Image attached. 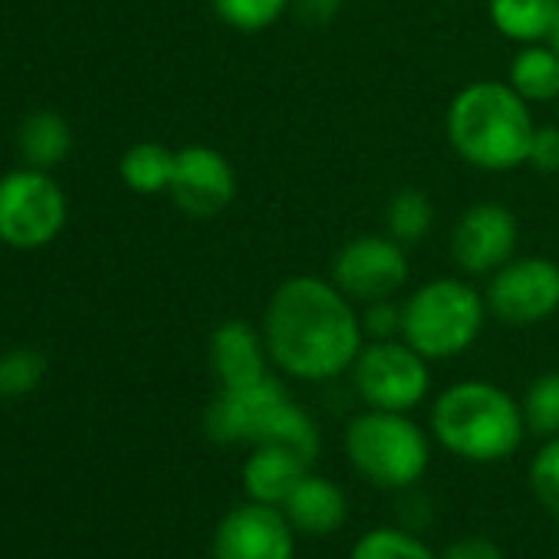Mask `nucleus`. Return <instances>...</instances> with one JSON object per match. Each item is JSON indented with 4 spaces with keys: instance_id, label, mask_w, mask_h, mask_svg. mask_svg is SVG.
<instances>
[{
    "instance_id": "2f4dec72",
    "label": "nucleus",
    "mask_w": 559,
    "mask_h": 559,
    "mask_svg": "<svg viewBox=\"0 0 559 559\" xmlns=\"http://www.w3.org/2000/svg\"><path fill=\"white\" fill-rule=\"evenodd\" d=\"M556 106H559V99H556Z\"/></svg>"
},
{
    "instance_id": "cd10ccee",
    "label": "nucleus",
    "mask_w": 559,
    "mask_h": 559,
    "mask_svg": "<svg viewBox=\"0 0 559 559\" xmlns=\"http://www.w3.org/2000/svg\"><path fill=\"white\" fill-rule=\"evenodd\" d=\"M526 165L543 175H559V126H536Z\"/></svg>"
},
{
    "instance_id": "f3484780",
    "label": "nucleus",
    "mask_w": 559,
    "mask_h": 559,
    "mask_svg": "<svg viewBox=\"0 0 559 559\" xmlns=\"http://www.w3.org/2000/svg\"><path fill=\"white\" fill-rule=\"evenodd\" d=\"M556 11L559 0H487L493 31L520 47L546 44L556 24Z\"/></svg>"
},
{
    "instance_id": "b1692460",
    "label": "nucleus",
    "mask_w": 559,
    "mask_h": 559,
    "mask_svg": "<svg viewBox=\"0 0 559 559\" xmlns=\"http://www.w3.org/2000/svg\"><path fill=\"white\" fill-rule=\"evenodd\" d=\"M353 559H438V556L412 533L379 526V530H369L353 546Z\"/></svg>"
},
{
    "instance_id": "f8f14e48",
    "label": "nucleus",
    "mask_w": 559,
    "mask_h": 559,
    "mask_svg": "<svg viewBox=\"0 0 559 559\" xmlns=\"http://www.w3.org/2000/svg\"><path fill=\"white\" fill-rule=\"evenodd\" d=\"M214 559H294V523L270 503H243L214 530Z\"/></svg>"
},
{
    "instance_id": "393cba45",
    "label": "nucleus",
    "mask_w": 559,
    "mask_h": 559,
    "mask_svg": "<svg viewBox=\"0 0 559 559\" xmlns=\"http://www.w3.org/2000/svg\"><path fill=\"white\" fill-rule=\"evenodd\" d=\"M47 376V359L37 349H11L0 356V399L31 395Z\"/></svg>"
},
{
    "instance_id": "7c9ffc66",
    "label": "nucleus",
    "mask_w": 559,
    "mask_h": 559,
    "mask_svg": "<svg viewBox=\"0 0 559 559\" xmlns=\"http://www.w3.org/2000/svg\"><path fill=\"white\" fill-rule=\"evenodd\" d=\"M556 53H559V11H556V24H552V31H549V40H546Z\"/></svg>"
},
{
    "instance_id": "bb28decb",
    "label": "nucleus",
    "mask_w": 559,
    "mask_h": 559,
    "mask_svg": "<svg viewBox=\"0 0 559 559\" xmlns=\"http://www.w3.org/2000/svg\"><path fill=\"white\" fill-rule=\"evenodd\" d=\"M362 320V333L369 340H395L402 336V307H395L392 300H372L366 304Z\"/></svg>"
},
{
    "instance_id": "7ed1b4c3",
    "label": "nucleus",
    "mask_w": 559,
    "mask_h": 559,
    "mask_svg": "<svg viewBox=\"0 0 559 559\" xmlns=\"http://www.w3.org/2000/svg\"><path fill=\"white\" fill-rule=\"evenodd\" d=\"M431 431L451 454L477 464L510 457L526 431L520 402L493 382H457L431 408Z\"/></svg>"
},
{
    "instance_id": "4be33fe9",
    "label": "nucleus",
    "mask_w": 559,
    "mask_h": 559,
    "mask_svg": "<svg viewBox=\"0 0 559 559\" xmlns=\"http://www.w3.org/2000/svg\"><path fill=\"white\" fill-rule=\"evenodd\" d=\"M211 8L230 31L263 34L294 8V0H211Z\"/></svg>"
},
{
    "instance_id": "dca6fc26",
    "label": "nucleus",
    "mask_w": 559,
    "mask_h": 559,
    "mask_svg": "<svg viewBox=\"0 0 559 559\" xmlns=\"http://www.w3.org/2000/svg\"><path fill=\"white\" fill-rule=\"evenodd\" d=\"M280 510L287 513V520L297 530L313 533V536H326V533H336L346 523L349 500L340 490V484H333L330 477L307 474Z\"/></svg>"
},
{
    "instance_id": "c85d7f7f",
    "label": "nucleus",
    "mask_w": 559,
    "mask_h": 559,
    "mask_svg": "<svg viewBox=\"0 0 559 559\" xmlns=\"http://www.w3.org/2000/svg\"><path fill=\"white\" fill-rule=\"evenodd\" d=\"M307 27H326L340 17L343 11V0H294L290 8Z\"/></svg>"
},
{
    "instance_id": "6e6552de",
    "label": "nucleus",
    "mask_w": 559,
    "mask_h": 559,
    "mask_svg": "<svg viewBox=\"0 0 559 559\" xmlns=\"http://www.w3.org/2000/svg\"><path fill=\"white\" fill-rule=\"evenodd\" d=\"M487 313L507 326H536L559 310V263L549 257L507 260L484 290Z\"/></svg>"
},
{
    "instance_id": "412c9836",
    "label": "nucleus",
    "mask_w": 559,
    "mask_h": 559,
    "mask_svg": "<svg viewBox=\"0 0 559 559\" xmlns=\"http://www.w3.org/2000/svg\"><path fill=\"white\" fill-rule=\"evenodd\" d=\"M435 224V204L418 188H402L385 207V234L399 243H418Z\"/></svg>"
},
{
    "instance_id": "ddd939ff",
    "label": "nucleus",
    "mask_w": 559,
    "mask_h": 559,
    "mask_svg": "<svg viewBox=\"0 0 559 559\" xmlns=\"http://www.w3.org/2000/svg\"><path fill=\"white\" fill-rule=\"evenodd\" d=\"M168 194L188 217H217L237 198V171L217 148L188 145L175 152Z\"/></svg>"
},
{
    "instance_id": "a878e982",
    "label": "nucleus",
    "mask_w": 559,
    "mask_h": 559,
    "mask_svg": "<svg viewBox=\"0 0 559 559\" xmlns=\"http://www.w3.org/2000/svg\"><path fill=\"white\" fill-rule=\"evenodd\" d=\"M530 487L539 497V503L559 516V435L536 451L530 464Z\"/></svg>"
},
{
    "instance_id": "4468645a",
    "label": "nucleus",
    "mask_w": 559,
    "mask_h": 559,
    "mask_svg": "<svg viewBox=\"0 0 559 559\" xmlns=\"http://www.w3.org/2000/svg\"><path fill=\"white\" fill-rule=\"evenodd\" d=\"M211 353V369L221 382V389H237V385H253L266 379V340L243 320H227L211 333L207 343Z\"/></svg>"
},
{
    "instance_id": "423d86ee",
    "label": "nucleus",
    "mask_w": 559,
    "mask_h": 559,
    "mask_svg": "<svg viewBox=\"0 0 559 559\" xmlns=\"http://www.w3.org/2000/svg\"><path fill=\"white\" fill-rule=\"evenodd\" d=\"M67 224V194L47 168H17L0 178V240L37 250L57 240Z\"/></svg>"
},
{
    "instance_id": "5701e85b",
    "label": "nucleus",
    "mask_w": 559,
    "mask_h": 559,
    "mask_svg": "<svg viewBox=\"0 0 559 559\" xmlns=\"http://www.w3.org/2000/svg\"><path fill=\"white\" fill-rule=\"evenodd\" d=\"M520 408H523V418H526L530 431L556 438L559 435V372L536 376L530 382Z\"/></svg>"
},
{
    "instance_id": "20e7f679",
    "label": "nucleus",
    "mask_w": 559,
    "mask_h": 559,
    "mask_svg": "<svg viewBox=\"0 0 559 559\" xmlns=\"http://www.w3.org/2000/svg\"><path fill=\"white\" fill-rule=\"evenodd\" d=\"M487 320L484 294L461 276H438L402 304V340L428 362L467 353Z\"/></svg>"
},
{
    "instance_id": "0eeeda50",
    "label": "nucleus",
    "mask_w": 559,
    "mask_h": 559,
    "mask_svg": "<svg viewBox=\"0 0 559 559\" xmlns=\"http://www.w3.org/2000/svg\"><path fill=\"white\" fill-rule=\"evenodd\" d=\"M353 382L369 408L412 412L431 389L428 359L405 340H372L353 362Z\"/></svg>"
},
{
    "instance_id": "a211bd4d",
    "label": "nucleus",
    "mask_w": 559,
    "mask_h": 559,
    "mask_svg": "<svg viewBox=\"0 0 559 559\" xmlns=\"http://www.w3.org/2000/svg\"><path fill=\"white\" fill-rule=\"evenodd\" d=\"M507 83L530 103H556L559 99V53L549 44H526L513 53Z\"/></svg>"
},
{
    "instance_id": "9d476101",
    "label": "nucleus",
    "mask_w": 559,
    "mask_h": 559,
    "mask_svg": "<svg viewBox=\"0 0 559 559\" xmlns=\"http://www.w3.org/2000/svg\"><path fill=\"white\" fill-rule=\"evenodd\" d=\"M290 402L287 389L280 379L266 376L253 385H237V389H221L207 412H204V431L217 444H260L263 435L270 431L273 418Z\"/></svg>"
},
{
    "instance_id": "2eb2a0df",
    "label": "nucleus",
    "mask_w": 559,
    "mask_h": 559,
    "mask_svg": "<svg viewBox=\"0 0 559 559\" xmlns=\"http://www.w3.org/2000/svg\"><path fill=\"white\" fill-rule=\"evenodd\" d=\"M307 474H310V464L297 457L294 451L276 448V444H253L250 457L243 461L240 480L250 500L284 507Z\"/></svg>"
},
{
    "instance_id": "9b49d317",
    "label": "nucleus",
    "mask_w": 559,
    "mask_h": 559,
    "mask_svg": "<svg viewBox=\"0 0 559 559\" xmlns=\"http://www.w3.org/2000/svg\"><path fill=\"white\" fill-rule=\"evenodd\" d=\"M520 227L510 207L497 201L471 204L451 234V257L467 276H487L513 260Z\"/></svg>"
},
{
    "instance_id": "c756f323",
    "label": "nucleus",
    "mask_w": 559,
    "mask_h": 559,
    "mask_svg": "<svg viewBox=\"0 0 559 559\" xmlns=\"http://www.w3.org/2000/svg\"><path fill=\"white\" fill-rule=\"evenodd\" d=\"M438 559H503V552L497 549V543H490L484 536H471V539H461L451 549H444Z\"/></svg>"
},
{
    "instance_id": "1a4fd4ad",
    "label": "nucleus",
    "mask_w": 559,
    "mask_h": 559,
    "mask_svg": "<svg viewBox=\"0 0 559 559\" xmlns=\"http://www.w3.org/2000/svg\"><path fill=\"white\" fill-rule=\"evenodd\" d=\"M330 280L349 300H392L408 284L405 243L389 234H359L336 250Z\"/></svg>"
},
{
    "instance_id": "6ab92c4d",
    "label": "nucleus",
    "mask_w": 559,
    "mask_h": 559,
    "mask_svg": "<svg viewBox=\"0 0 559 559\" xmlns=\"http://www.w3.org/2000/svg\"><path fill=\"white\" fill-rule=\"evenodd\" d=\"M17 142H21V155L27 158L31 168H53L70 155L73 129L60 112L44 109V112H34L24 119Z\"/></svg>"
},
{
    "instance_id": "39448f33",
    "label": "nucleus",
    "mask_w": 559,
    "mask_h": 559,
    "mask_svg": "<svg viewBox=\"0 0 559 559\" xmlns=\"http://www.w3.org/2000/svg\"><path fill=\"white\" fill-rule=\"evenodd\" d=\"M346 454L366 480L389 490H402L425 477L431 444L405 412L369 408L349 421Z\"/></svg>"
},
{
    "instance_id": "f257e3e1",
    "label": "nucleus",
    "mask_w": 559,
    "mask_h": 559,
    "mask_svg": "<svg viewBox=\"0 0 559 559\" xmlns=\"http://www.w3.org/2000/svg\"><path fill=\"white\" fill-rule=\"evenodd\" d=\"M270 362L300 382H330L353 369L366 346L362 320L333 280L297 273L280 284L263 310Z\"/></svg>"
},
{
    "instance_id": "aec40b11",
    "label": "nucleus",
    "mask_w": 559,
    "mask_h": 559,
    "mask_svg": "<svg viewBox=\"0 0 559 559\" xmlns=\"http://www.w3.org/2000/svg\"><path fill=\"white\" fill-rule=\"evenodd\" d=\"M122 181L135 194H162L171 188L175 175V152L158 142H139L122 155Z\"/></svg>"
},
{
    "instance_id": "f03ea898",
    "label": "nucleus",
    "mask_w": 559,
    "mask_h": 559,
    "mask_svg": "<svg viewBox=\"0 0 559 559\" xmlns=\"http://www.w3.org/2000/svg\"><path fill=\"white\" fill-rule=\"evenodd\" d=\"M451 148L480 171H513L526 165L536 132L530 103L500 80H477L454 93L444 116Z\"/></svg>"
}]
</instances>
